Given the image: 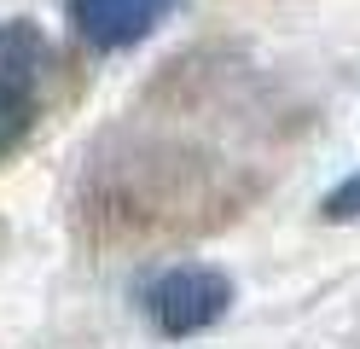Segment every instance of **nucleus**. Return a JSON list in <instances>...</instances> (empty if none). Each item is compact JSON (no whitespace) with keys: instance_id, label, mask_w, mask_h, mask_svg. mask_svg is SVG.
I'll return each instance as SVG.
<instances>
[{"instance_id":"2","label":"nucleus","mask_w":360,"mask_h":349,"mask_svg":"<svg viewBox=\"0 0 360 349\" xmlns=\"http://www.w3.org/2000/svg\"><path fill=\"white\" fill-rule=\"evenodd\" d=\"M41 64L47 47L30 18L0 23V152H12L24 128L35 123V99H41Z\"/></svg>"},{"instance_id":"1","label":"nucleus","mask_w":360,"mask_h":349,"mask_svg":"<svg viewBox=\"0 0 360 349\" xmlns=\"http://www.w3.org/2000/svg\"><path fill=\"white\" fill-rule=\"evenodd\" d=\"M146 297V320L163 338H198L210 326L227 320L233 309V279L210 268V262H174L140 291Z\"/></svg>"},{"instance_id":"3","label":"nucleus","mask_w":360,"mask_h":349,"mask_svg":"<svg viewBox=\"0 0 360 349\" xmlns=\"http://www.w3.org/2000/svg\"><path fill=\"white\" fill-rule=\"evenodd\" d=\"M180 6L186 0H64V18H70L76 41H87L94 53H128L163 30Z\"/></svg>"},{"instance_id":"4","label":"nucleus","mask_w":360,"mask_h":349,"mask_svg":"<svg viewBox=\"0 0 360 349\" xmlns=\"http://www.w3.org/2000/svg\"><path fill=\"white\" fill-rule=\"evenodd\" d=\"M320 216L331 221V227H343V221H360V169L354 175H343L331 186V192L320 198Z\"/></svg>"}]
</instances>
